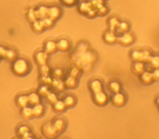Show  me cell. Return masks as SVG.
<instances>
[{"instance_id": "obj_1", "label": "cell", "mask_w": 159, "mask_h": 139, "mask_svg": "<svg viewBox=\"0 0 159 139\" xmlns=\"http://www.w3.org/2000/svg\"><path fill=\"white\" fill-rule=\"evenodd\" d=\"M11 68L16 76H25L31 72V64L24 58H16L12 61Z\"/></svg>"}, {"instance_id": "obj_7", "label": "cell", "mask_w": 159, "mask_h": 139, "mask_svg": "<svg viewBox=\"0 0 159 139\" xmlns=\"http://www.w3.org/2000/svg\"><path fill=\"white\" fill-rule=\"evenodd\" d=\"M102 40L107 45H115L118 42V35L116 34L115 31L111 29H106L102 33Z\"/></svg>"}, {"instance_id": "obj_51", "label": "cell", "mask_w": 159, "mask_h": 139, "mask_svg": "<svg viewBox=\"0 0 159 139\" xmlns=\"http://www.w3.org/2000/svg\"><path fill=\"white\" fill-rule=\"evenodd\" d=\"M158 109H159V108H158Z\"/></svg>"}, {"instance_id": "obj_38", "label": "cell", "mask_w": 159, "mask_h": 139, "mask_svg": "<svg viewBox=\"0 0 159 139\" xmlns=\"http://www.w3.org/2000/svg\"><path fill=\"white\" fill-rule=\"evenodd\" d=\"M47 99V101L49 102L50 104H52V103H55L56 101H57L59 98H58V96H57V93L56 91H53V90H50L48 93V95L45 97Z\"/></svg>"}, {"instance_id": "obj_36", "label": "cell", "mask_w": 159, "mask_h": 139, "mask_svg": "<svg viewBox=\"0 0 159 139\" xmlns=\"http://www.w3.org/2000/svg\"><path fill=\"white\" fill-rule=\"evenodd\" d=\"M89 44H87L86 41H80L79 44H77V46H76V51H77V52H80V53L87 52V51H89Z\"/></svg>"}, {"instance_id": "obj_18", "label": "cell", "mask_w": 159, "mask_h": 139, "mask_svg": "<svg viewBox=\"0 0 159 139\" xmlns=\"http://www.w3.org/2000/svg\"><path fill=\"white\" fill-rule=\"evenodd\" d=\"M44 51L49 55L53 54L56 51H58L57 42H56V40H52V39L46 40V41L44 42Z\"/></svg>"}, {"instance_id": "obj_21", "label": "cell", "mask_w": 159, "mask_h": 139, "mask_svg": "<svg viewBox=\"0 0 159 139\" xmlns=\"http://www.w3.org/2000/svg\"><path fill=\"white\" fill-rule=\"evenodd\" d=\"M62 100H63L66 109L73 108V106H75V104L77 103L76 97H75V96H73V95H66L63 98H62Z\"/></svg>"}, {"instance_id": "obj_14", "label": "cell", "mask_w": 159, "mask_h": 139, "mask_svg": "<svg viewBox=\"0 0 159 139\" xmlns=\"http://www.w3.org/2000/svg\"><path fill=\"white\" fill-rule=\"evenodd\" d=\"M49 54H47L44 50L43 51H37L34 54V60H35V63L37 65H43V64L48 63Z\"/></svg>"}, {"instance_id": "obj_32", "label": "cell", "mask_w": 159, "mask_h": 139, "mask_svg": "<svg viewBox=\"0 0 159 139\" xmlns=\"http://www.w3.org/2000/svg\"><path fill=\"white\" fill-rule=\"evenodd\" d=\"M50 73H51V68L48 65V63L43 64V65H38V74H39V76L50 75Z\"/></svg>"}, {"instance_id": "obj_16", "label": "cell", "mask_w": 159, "mask_h": 139, "mask_svg": "<svg viewBox=\"0 0 159 139\" xmlns=\"http://www.w3.org/2000/svg\"><path fill=\"white\" fill-rule=\"evenodd\" d=\"M139 82H141L143 85H150L154 83L152 71H149V70H145L143 73L139 74Z\"/></svg>"}, {"instance_id": "obj_44", "label": "cell", "mask_w": 159, "mask_h": 139, "mask_svg": "<svg viewBox=\"0 0 159 139\" xmlns=\"http://www.w3.org/2000/svg\"><path fill=\"white\" fill-rule=\"evenodd\" d=\"M60 2L62 3V5L64 6V7H73V6H75L77 2H79V0H60Z\"/></svg>"}, {"instance_id": "obj_24", "label": "cell", "mask_w": 159, "mask_h": 139, "mask_svg": "<svg viewBox=\"0 0 159 139\" xmlns=\"http://www.w3.org/2000/svg\"><path fill=\"white\" fill-rule=\"evenodd\" d=\"M27 98H29L30 106H35V104H37V103H40V99H42V97H40L37 91L30 93L29 95H27Z\"/></svg>"}, {"instance_id": "obj_20", "label": "cell", "mask_w": 159, "mask_h": 139, "mask_svg": "<svg viewBox=\"0 0 159 139\" xmlns=\"http://www.w3.org/2000/svg\"><path fill=\"white\" fill-rule=\"evenodd\" d=\"M35 12H36V16L37 19L42 20V19L46 18L48 15V6L46 5H39L35 8Z\"/></svg>"}, {"instance_id": "obj_47", "label": "cell", "mask_w": 159, "mask_h": 139, "mask_svg": "<svg viewBox=\"0 0 159 139\" xmlns=\"http://www.w3.org/2000/svg\"><path fill=\"white\" fill-rule=\"evenodd\" d=\"M6 52H7V48L3 46H0V59H5Z\"/></svg>"}, {"instance_id": "obj_3", "label": "cell", "mask_w": 159, "mask_h": 139, "mask_svg": "<svg viewBox=\"0 0 159 139\" xmlns=\"http://www.w3.org/2000/svg\"><path fill=\"white\" fill-rule=\"evenodd\" d=\"M126 101H128V96L124 93H122V91L111 93V96L109 97V102L113 106H116V108H122V106H124Z\"/></svg>"}, {"instance_id": "obj_23", "label": "cell", "mask_w": 159, "mask_h": 139, "mask_svg": "<svg viewBox=\"0 0 159 139\" xmlns=\"http://www.w3.org/2000/svg\"><path fill=\"white\" fill-rule=\"evenodd\" d=\"M33 110V117H42L45 113V106L42 103H37L35 106H32Z\"/></svg>"}, {"instance_id": "obj_37", "label": "cell", "mask_w": 159, "mask_h": 139, "mask_svg": "<svg viewBox=\"0 0 159 139\" xmlns=\"http://www.w3.org/2000/svg\"><path fill=\"white\" fill-rule=\"evenodd\" d=\"M51 90L50 86H48V85H44V84H40L39 88H38L37 93H39L40 97H46L47 95H48V93Z\"/></svg>"}, {"instance_id": "obj_40", "label": "cell", "mask_w": 159, "mask_h": 139, "mask_svg": "<svg viewBox=\"0 0 159 139\" xmlns=\"http://www.w3.org/2000/svg\"><path fill=\"white\" fill-rule=\"evenodd\" d=\"M42 23H43V25H44L45 29H48V28H51V27L53 26V24H55V21H52L50 18L46 16V18L42 19Z\"/></svg>"}, {"instance_id": "obj_8", "label": "cell", "mask_w": 159, "mask_h": 139, "mask_svg": "<svg viewBox=\"0 0 159 139\" xmlns=\"http://www.w3.org/2000/svg\"><path fill=\"white\" fill-rule=\"evenodd\" d=\"M89 89L92 93L102 91L105 89L104 83H102V80H99V78H93V80H91L89 82Z\"/></svg>"}, {"instance_id": "obj_11", "label": "cell", "mask_w": 159, "mask_h": 139, "mask_svg": "<svg viewBox=\"0 0 159 139\" xmlns=\"http://www.w3.org/2000/svg\"><path fill=\"white\" fill-rule=\"evenodd\" d=\"M51 124H52V126L56 128V130L59 132V135L62 134V132H63L64 130H66V119H61V117H55V119L51 121Z\"/></svg>"}, {"instance_id": "obj_35", "label": "cell", "mask_w": 159, "mask_h": 139, "mask_svg": "<svg viewBox=\"0 0 159 139\" xmlns=\"http://www.w3.org/2000/svg\"><path fill=\"white\" fill-rule=\"evenodd\" d=\"M25 18H26V20L29 21L30 23H32V22H34L35 20H37L35 9H34V8H30V9H27L26 13H25Z\"/></svg>"}, {"instance_id": "obj_50", "label": "cell", "mask_w": 159, "mask_h": 139, "mask_svg": "<svg viewBox=\"0 0 159 139\" xmlns=\"http://www.w3.org/2000/svg\"><path fill=\"white\" fill-rule=\"evenodd\" d=\"M105 1H108V0H105Z\"/></svg>"}, {"instance_id": "obj_12", "label": "cell", "mask_w": 159, "mask_h": 139, "mask_svg": "<svg viewBox=\"0 0 159 139\" xmlns=\"http://www.w3.org/2000/svg\"><path fill=\"white\" fill-rule=\"evenodd\" d=\"M122 84L120 80H109V83L107 84V89L110 93H119L122 91Z\"/></svg>"}, {"instance_id": "obj_9", "label": "cell", "mask_w": 159, "mask_h": 139, "mask_svg": "<svg viewBox=\"0 0 159 139\" xmlns=\"http://www.w3.org/2000/svg\"><path fill=\"white\" fill-rule=\"evenodd\" d=\"M62 15V9L58 6H48V18H50L52 21H58Z\"/></svg>"}, {"instance_id": "obj_19", "label": "cell", "mask_w": 159, "mask_h": 139, "mask_svg": "<svg viewBox=\"0 0 159 139\" xmlns=\"http://www.w3.org/2000/svg\"><path fill=\"white\" fill-rule=\"evenodd\" d=\"M130 29H131V24L129 21L120 20L119 24H118V26L115 32L117 35H120V34H123V33H125V32H129Z\"/></svg>"}, {"instance_id": "obj_22", "label": "cell", "mask_w": 159, "mask_h": 139, "mask_svg": "<svg viewBox=\"0 0 159 139\" xmlns=\"http://www.w3.org/2000/svg\"><path fill=\"white\" fill-rule=\"evenodd\" d=\"M91 9H92V5H91V2H89V1H82V2H79V5H77V11H79V13L84 14V15Z\"/></svg>"}, {"instance_id": "obj_10", "label": "cell", "mask_w": 159, "mask_h": 139, "mask_svg": "<svg viewBox=\"0 0 159 139\" xmlns=\"http://www.w3.org/2000/svg\"><path fill=\"white\" fill-rule=\"evenodd\" d=\"M56 42H57V49L59 51H61V52H68L71 49V47H72L70 40L64 37L59 38L58 40H56Z\"/></svg>"}, {"instance_id": "obj_27", "label": "cell", "mask_w": 159, "mask_h": 139, "mask_svg": "<svg viewBox=\"0 0 159 139\" xmlns=\"http://www.w3.org/2000/svg\"><path fill=\"white\" fill-rule=\"evenodd\" d=\"M16 103L19 108H23V106H30L29 104V98H27V95H19L18 97L16 98Z\"/></svg>"}, {"instance_id": "obj_26", "label": "cell", "mask_w": 159, "mask_h": 139, "mask_svg": "<svg viewBox=\"0 0 159 139\" xmlns=\"http://www.w3.org/2000/svg\"><path fill=\"white\" fill-rule=\"evenodd\" d=\"M21 116L25 119H30L33 117V110H32V106H26L21 108Z\"/></svg>"}, {"instance_id": "obj_45", "label": "cell", "mask_w": 159, "mask_h": 139, "mask_svg": "<svg viewBox=\"0 0 159 139\" xmlns=\"http://www.w3.org/2000/svg\"><path fill=\"white\" fill-rule=\"evenodd\" d=\"M152 74L154 82H159V67L157 68H152Z\"/></svg>"}, {"instance_id": "obj_25", "label": "cell", "mask_w": 159, "mask_h": 139, "mask_svg": "<svg viewBox=\"0 0 159 139\" xmlns=\"http://www.w3.org/2000/svg\"><path fill=\"white\" fill-rule=\"evenodd\" d=\"M147 64L150 68L159 67V53H152V55H150Z\"/></svg>"}, {"instance_id": "obj_43", "label": "cell", "mask_w": 159, "mask_h": 139, "mask_svg": "<svg viewBox=\"0 0 159 139\" xmlns=\"http://www.w3.org/2000/svg\"><path fill=\"white\" fill-rule=\"evenodd\" d=\"M89 2L92 5V8L96 10L99 7H102V5H105V0H89Z\"/></svg>"}, {"instance_id": "obj_34", "label": "cell", "mask_w": 159, "mask_h": 139, "mask_svg": "<svg viewBox=\"0 0 159 139\" xmlns=\"http://www.w3.org/2000/svg\"><path fill=\"white\" fill-rule=\"evenodd\" d=\"M29 132H31V127L29 125H26V124H22V125L18 126V128H16V136L22 137L23 135Z\"/></svg>"}, {"instance_id": "obj_2", "label": "cell", "mask_w": 159, "mask_h": 139, "mask_svg": "<svg viewBox=\"0 0 159 139\" xmlns=\"http://www.w3.org/2000/svg\"><path fill=\"white\" fill-rule=\"evenodd\" d=\"M152 51L148 50V49H133V50L130 51L129 53V57L134 61H142L144 63H147L148 60H149L150 55H152Z\"/></svg>"}, {"instance_id": "obj_29", "label": "cell", "mask_w": 159, "mask_h": 139, "mask_svg": "<svg viewBox=\"0 0 159 139\" xmlns=\"http://www.w3.org/2000/svg\"><path fill=\"white\" fill-rule=\"evenodd\" d=\"M31 25H32V29H33L35 33H43V32L45 31V27L42 23V20H39V19H37V20H35L34 22H32Z\"/></svg>"}, {"instance_id": "obj_39", "label": "cell", "mask_w": 159, "mask_h": 139, "mask_svg": "<svg viewBox=\"0 0 159 139\" xmlns=\"http://www.w3.org/2000/svg\"><path fill=\"white\" fill-rule=\"evenodd\" d=\"M82 74V71H81V68L76 67V66H72V67L69 70L68 72V75H71V76H74V77H77L79 78Z\"/></svg>"}, {"instance_id": "obj_28", "label": "cell", "mask_w": 159, "mask_h": 139, "mask_svg": "<svg viewBox=\"0 0 159 139\" xmlns=\"http://www.w3.org/2000/svg\"><path fill=\"white\" fill-rule=\"evenodd\" d=\"M52 109H53V111H56V112L61 113L66 110V104H64L63 100L58 99L55 103H52Z\"/></svg>"}, {"instance_id": "obj_17", "label": "cell", "mask_w": 159, "mask_h": 139, "mask_svg": "<svg viewBox=\"0 0 159 139\" xmlns=\"http://www.w3.org/2000/svg\"><path fill=\"white\" fill-rule=\"evenodd\" d=\"M64 85H66V88L68 89H75L79 86V78L74 77V76L71 75H66V77L63 78Z\"/></svg>"}, {"instance_id": "obj_15", "label": "cell", "mask_w": 159, "mask_h": 139, "mask_svg": "<svg viewBox=\"0 0 159 139\" xmlns=\"http://www.w3.org/2000/svg\"><path fill=\"white\" fill-rule=\"evenodd\" d=\"M50 88L56 93H61L66 89L63 78H52V82L50 84Z\"/></svg>"}, {"instance_id": "obj_4", "label": "cell", "mask_w": 159, "mask_h": 139, "mask_svg": "<svg viewBox=\"0 0 159 139\" xmlns=\"http://www.w3.org/2000/svg\"><path fill=\"white\" fill-rule=\"evenodd\" d=\"M92 99H93V102L96 104V106H105L109 102V96L104 89V90H102V91H98V93H93Z\"/></svg>"}, {"instance_id": "obj_46", "label": "cell", "mask_w": 159, "mask_h": 139, "mask_svg": "<svg viewBox=\"0 0 159 139\" xmlns=\"http://www.w3.org/2000/svg\"><path fill=\"white\" fill-rule=\"evenodd\" d=\"M85 16H86V18H89V19H95L96 16H97V12H96L95 9H93V8H92V9L89 10L86 14H85Z\"/></svg>"}, {"instance_id": "obj_5", "label": "cell", "mask_w": 159, "mask_h": 139, "mask_svg": "<svg viewBox=\"0 0 159 139\" xmlns=\"http://www.w3.org/2000/svg\"><path fill=\"white\" fill-rule=\"evenodd\" d=\"M134 41H135V36H134V34L131 33L130 31L118 35V42H119L121 46L129 47V46H131Z\"/></svg>"}, {"instance_id": "obj_49", "label": "cell", "mask_w": 159, "mask_h": 139, "mask_svg": "<svg viewBox=\"0 0 159 139\" xmlns=\"http://www.w3.org/2000/svg\"><path fill=\"white\" fill-rule=\"evenodd\" d=\"M155 104L157 106V108H159V96H157V97L155 98Z\"/></svg>"}, {"instance_id": "obj_6", "label": "cell", "mask_w": 159, "mask_h": 139, "mask_svg": "<svg viewBox=\"0 0 159 139\" xmlns=\"http://www.w3.org/2000/svg\"><path fill=\"white\" fill-rule=\"evenodd\" d=\"M42 132L46 138H56V137L59 136V132L56 130V128L52 126L51 122L50 123H45L42 126Z\"/></svg>"}, {"instance_id": "obj_42", "label": "cell", "mask_w": 159, "mask_h": 139, "mask_svg": "<svg viewBox=\"0 0 159 139\" xmlns=\"http://www.w3.org/2000/svg\"><path fill=\"white\" fill-rule=\"evenodd\" d=\"M39 82H40V84L48 85V86H50L51 82H52V77H51V75H44V76H39Z\"/></svg>"}, {"instance_id": "obj_48", "label": "cell", "mask_w": 159, "mask_h": 139, "mask_svg": "<svg viewBox=\"0 0 159 139\" xmlns=\"http://www.w3.org/2000/svg\"><path fill=\"white\" fill-rule=\"evenodd\" d=\"M34 137H35V136H34V134L32 132V130H31V132H26V134L23 135L21 138H23V139H31V138H34Z\"/></svg>"}, {"instance_id": "obj_31", "label": "cell", "mask_w": 159, "mask_h": 139, "mask_svg": "<svg viewBox=\"0 0 159 139\" xmlns=\"http://www.w3.org/2000/svg\"><path fill=\"white\" fill-rule=\"evenodd\" d=\"M16 58H18V52L12 48H7V52H6V55H5V60L12 62V61H14Z\"/></svg>"}, {"instance_id": "obj_30", "label": "cell", "mask_w": 159, "mask_h": 139, "mask_svg": "<svg viewBox=\"0 0 159 139\" xmlns=\"http://www.w3.org/2000/svg\"><path fill=\"white\" fill-rule=\"evenodd\" d=\"M120 22V19L117 18V16H110V18L107 20V25H108V29H111V31H116L118 24Z\"/></svg>"}, {"instance_id": "obj_33", "label": "cell", "mask_w": 159, "mask_h": 139, "mask_svg": "<svg viewBox=\"0 0 159 139\" xmlns=\"http://www.w3.org/2000/svg\"><path fill=\"white\" fill-rule=\"evenodd\" d=\"M50 75L52 78H64V76H66V72L63 71V68L56 67V68H53V70H51Z\"/></svg>"}, {"instance_id": "obj_13", "label": "cell", "mask_w": 159, "mask_h": 139, "mask_svg": "<svg viewBox=\"0 0 159 139\" xmlns=\"http://www.w3.org/2000/svg\"><path fill=\"white\" fill-rule=\"evenodd\" d=\"M146 70V63L142 61H134L131 65V72L135 75L139 76Z\"/></svg>"}, {"instance_id": "obj_41", "label": "cell", "mask_w": 159, "mask_h": 139, "mask_svg": "<svg viewBox=\"0 0 159 139\" xmlns=\"http://www.w3.org/2000/svg\"><path fill=\"white\" fill-rule=\"evenodd\" d=\"M96 12H97V16H105V15L108 14L109 8L107 7L106 5H102V7H99L98 9H96Z\"/></svg>"}]
</instances>
